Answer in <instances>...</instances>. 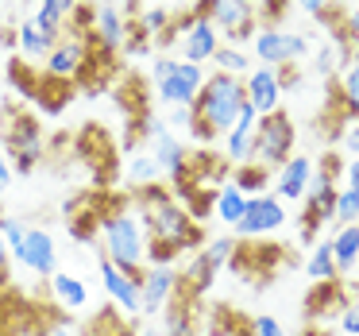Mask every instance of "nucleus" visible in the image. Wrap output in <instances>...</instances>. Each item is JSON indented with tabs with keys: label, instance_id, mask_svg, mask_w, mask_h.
I'll return each mask as SVG.
<instances>
[{
	"label": "nucleus",
	"instance_id": "f257e3e1",
	"mask_svg": "<svg viewBox=\"0 0 359 336\" xmlns=\"http://www.w3.org/2000/svg\"><path fill=\"white\" fill-rule=\"evenodd\" d=\"M135 217L147 228V240L170 243V248H178V251H189V248H197V243H205L201 228L189 217V209L166 186H158V182L147 189H135Z\"/></svg>",
	"mask_w": 359,
	"mask_h": 336
},
{
	"label": "nucleus",
	"instance_id": "f03ea898",
	"mask_svg": "<svg viewBox=\"0 0 359 336\" xmlns=\"http://www.w3.org/2000/svg\"><path fill=\"white\" fill-rule=\"evenodd\" d=\"M248 105V93H243V78H232V74H217L212 70L205 78L201 93L194 101V132L201 143L217 140V135L232 132V124L240 120V109Z\"/></svg>",
	"mask_w": 359,
	"mask_h": 336
},
{
	"label": "nucleus",
	"instance_id": "7ed1b4c3",
	"mask_svg": "<svg viewBox=\"0 0 359 336\" xmlns=\"http://www.w3.org/2000/svg\"><path fill=\"white\" fill-rule=\"evenodd\" d=\"M97 236H101V259H109L112 267L128 274H143L147 271V228L135 217V209H128L124 201L112 205L109 213H101V224H97Z\"/></svg>",
	"mask_w": 359,
	"mask_h": 336
},
{
	"label": "nucleus",
	"instance_id": "20e7f679",
	"mask_svg": "<svg viewBox=\"0 0 359 336\" xmlns=\"http://www.w3.org/2000/svg\"><path fill=\"white\" fill-rule=\"evenodd\" d=\"M205 78H209V70L197 62H186V58L158 55L151 62V86H155V97L166 109H194Z\"/></svg>",
	"mask_w": 359,
	"mask_h": 336
},
{
	"label": "nucleus",
	"instance_id": "39448f33",
	"mask_svg": "<svg viewBox=\"0 0 359 336\" xmlns=\"http://www.w3.org/2000/svg\"><path fill=\"white\" fill-rule=\"evenodd\" d=\"M344 170V163L328 151L325 163H320V170H313V182L309 189H305V213H302V236L305 240H313L317 236V228L325 224V220H336V194H340V186H336V174Z\"/></svg>",
	"mask_w": 359,
	"mask_h": 336
},
{
	"label": "nucleus",
	"instance_id": "423d86ee",
	"mask_svg": "<svg viewBox=\"0 0 359 336\" xmlns=\"http://www.w3.org/2000/svg\"><path fill=\"white\" fill-rule=\"evenodd\" d=\"M294 143H297V128L282 109L271 112V116H259L255 140H251V163L266 166V170H278L294 155Z\"/></svg>",
	"mask_w": 359,
	"mask_h": 336
},
{
	"label": "nucleus",
	"instance_id": "0eeeda50",
	"mask_svg": "<svg viewBox=\"0 0 359 336\" xmlns=\"http://www.w3.org/2000/svg\"><path fill=\"white\" fill-rule=\"evenodd\" d=\"M0 147L8 151L12 170L32 174L35 166L43 163V155H47V140H43L39 120L27 116V112H12V116L4 120V140H0Z\"/></svg>",
	"mask_w": 359,
	"mask_h": 336
},
{
	"label": "nucleus",
	"instance_id": "6e6552de",
	"mask_svg": "<svg viewBox=\"0 0 359 336\" xmlns=\"http://www.w3.org/2000/svg\"><path fill=\"white\" fill-rule=\"evenodd\" d=\"M143 140H147V151L155 155V163L163 166V178H170L174 189L186 186L189 182V155H186V147H182L178 132H174L166 120L147 116L143 120Z\"/></svg>",
	"mask_w": 359,
	"mask_h": 336
},
{
	"label": "nucleus",
	"instance_id": "1a4fd4ad",
	"mask_svg": "<svg viewBox=\"0 0 359 336\" xmlns=\"http://www.w3.org/2000/svg\"><path fill=\"white\" fill-rule=\"evenodd\" d=\"M197 16H209L217 24L220 39L243 47L248 39H255V0H197Z\"/></svg>",
	"mask_w": 359,
	"mask_h": 336
},
{
	"label": "nucleus",
	"instance_id": "9d476101",
	"mask_svg": "<svg viewBox=\"0 0 359 336\" xmlns=\"http://www.w3.org/2000/svg\"><path fill=\"white\" fill-rule=\"evenodd\" d=\"M232 251H236V240L232 236H217V240H209L201 251L194 255V263L182 271V282H178V294L186 290L189 297H205L212 286V278H217L220 267L232 263Z\"/></svg>",
	"mask_w": 359,
	"mask_h": 336
},
{
	"label": "nucleus",
	"instance_id": "9b49d317",
	"mask_svg": "<svg viewBox=\"0 0 359 336\" xmlns=\"http://www.w3.org/2000/svg\"><path fill=\"white\" fill-rule=\"evenodd\" d=\"M251 51L263 66H297L305 55H309V39L302 32H290V27H259L255 39H251Z\"/></svg>",
	"mask_w": 359,
	"mask_h": 336
},
{
	"label": "nucleus",
	"instance_id": "f8f14e48",
	"mask_svg": "<svg viewBox=\"0 0 359 336\" xmlns=\"http://www.w3.org/2000/svg\"><path fill=\"white\" fill-rule=\"evenodd\" d=\"M282 224H286V201H278L274 194H259V197H248L236 236L240 240H259V236L278 232Z\"/></svg>",
	"mask_w": 359,
	"mask_h": 336
},
{
	"label": "nucleus",
	"instance_id": "ddd939ff",
	"mask_svg": "<svg viewBox=\"0 0 359 336\" xmlns=\"http://www.w3.org/2000/svg\"><path fill=\"white\" fill-rule=\"evenodd\" d=\"M89 66V39L78 32H66L62 39L50 47V55L43 58V70H47V78L55 81H74L81 78Z\"/></svg>",
	"mask_w": 359,
	"mask_h": 336
},
{
	"label": "nucleus",
	"instance_id": "4468645a",
	"mask_svg": "<svg viewBox=\"0 0 359 336\" xmlns=\"http://www.w3.org/2000/svg\"><path fill=\"white\" fill-rule=\"evenodd\" d=\"M12 259H16L20 267H27L32 274H39V278H50V274L58 271V243L47 228H27L24 243L12 251Z\"/></svg>",
	"mask_w": 359,
	"mask_h": 336
},
{
	"label": "nucleus",
	"instance_id": "2eb2a0df",
	"mask_svg": "<svg viewBox=\"0 0 359 336\" xmlns=\"http://www.w3.org/2000/svg\"><path fill=\"white\" fill-rule=\"evenodd\" d=\"M243 93H248V105L259 112V116H271V112L282 109V74L278 66H263L255 62V70L243 78Z\"/></svg>",
	"mask_w": 359,
	"mask_h": 336
},
{
	"label": "nucleus",
	"instance_id": "dca6fc26",
	"mask_svg": "<svg viewBox=\"0 0 359 336\" xmlns=\"http://www.w3.org/2000/svg\"><path fill=\"white\" fill-rule=\"evenodd\" d=\"M101 286H104V294L112 297V305H116L120 313H128V317L143 313L140 274H128V271H120V267H112L109 259H101Z\"/></svg>",
	"mask_w": 359,
	"mask_h": 336
},
{
	"label": "nucleus",
	"instance_id": "f3484780",
	"mask_svg": "<svg viewBox=\"0 0 359 336\" xmlns=\"http://www.w3.org/2000/svg\"><path fill=\"white\" fill-rule=\"evenodd\" d=\"M182 271L174 267H147L140 274V294H143V313H163L170 305V297L178 294Z\"/></svg>",
	"mask_w": 359,
	"mask_h": 336
},
{
	"label": "nucleus",
	"instance_id": "a211bd4d",
	"mask_svg": "<svg viewBox=\"0 0 359 336\" xmlns=\"http://www.w3.org/2000/svg\"><path fill=\"white\" fill-rule=\"evenodd\" d=\"M128 35H132V24H128V16L116 8V4H97L93 35H89V39H93L104 55H116V51H124Z\"/></svg>",
	"mask_w": 359,
	"mask_h": 336
},
{
	"label": "nucleus",
	"instance_id": "6ab92c4d",
	"mask_svg": "<svg viewBox=\"0 0 359 336\" xmlns=\"http://www.w3.org/2000/svg\"><path fill=\"white\" fill-rule=\"evenodd\" d=\"M178 47H182V58H186V62L209 66V62H212V55H217V51L224 47V39H220L217 24H212L209 16H197V24L189 27L186 35H178Z\"/></svg>",
	"mask_w": 359,
	"mask_h": 336
},
{
	"label": "nucleus",
	"instance_id": "aec40b11",
	"mask_svg": "<svg viewBox=\"0 0 359 336\" xmlns=\"http://www.w3.org/2000/svg\"><path fill=\"white\" fill-rule=\"evenodd\" d=\"M313 170H317V166H313L309 155H290L286 163L274 170V197H278V201H302L309 182H313Z\"/></svg>",
	"mask_w": 359,
	"mask_h": 336
},
{
	"label": "nucleus",
	"instance_id": "412c9836",
	"mask_svg": "<svg viewBox=\"0 0 359 336\" xmlns=\"http://www.w3.org/2000/svg\"><path fill=\"white\" fill-rule=\"evenodd\" d=\"M255 124H259V112L251 105L240 109V120L232 124V132H224V159L232 166L251 163V140H255Z\"/></svg>",
	"mask_w": 359,
	"mask_h": 336
},
{
	"label": "nucleus",
	"instance_id": "4be33fe9",
	"mask_svg": "<svg viewBox=\"0 0 359 336\" xmlns=\"http://www.w3.org/2000/svg\"><path fill=\"white\" fill-rule=\"evenodd\" d=\"M47 290H50V302L66 313H78L89 305V286L78 278V274H66V271H55L47 278Z\"/></svg>",
	"mask_w": 359,
	"mask_h": 336
},
{
	"label": "nucleus",
	"instance_id": "5701e85b",
	"mask_svg": "<svg viewBox=\"0 0 359 336\" xmlns=\"http://www.w3.org/2000/svg\"><path fill=\"white\" fill-rule=\"evenodd\" d=\"M332 255H336V271L351 274L359 263V224H340L332 236Z\"/></svg>",
	"mask_w": 359,
	"mask_h": 336
},
{
	"label": "nucleus",
	"instance_id": "b1692460",
	"mask_svg": "<svg viewBox=\"0 0 359 336\" xmlns=\"http://www.w3.org/2000/svg\"><path fill=\"white\" fill-rule=\"evenodd\" d=\"M228 182H232L243 197H259L274 186V170H266V166H259V163H243V166H236V174Z\"/></svg>",
	"mask_w": 359,
	"mask_h": 336
},
{
	"label": "nucleus",
	"instance_id": "393cba45",
	"mask_svg": "<svg viewBox=\"0 0 359 336\" xmlns=\"http://www.w3.org/2000/svg\"><path fill=\"white\" fill-rule=\"evenodd\" d=\"M124 178H128V186H132V189H147V186H155V182L163 178V166L155 163L151 151H143V155H128Z\"/></svg>",
	"mask_w": 359,
	"mask_h": 336
},
{
	"label": "nucleus",
	"instance_id": "a878e982",
	"mask_svg": "<svg viewBox=\"0 0 359 336\" xmlns=\"http://www.w3.org/2000/svg\"><path fill=\"white\" fill-rule=\"evenodd\" d=\"M305 274H309L313 282H332V278H340V271H336V255H332V240L313 243V251L305 255Z\"/></svg>",
	"mask_w": 359,
	"mask_h": 336
},
{
	"label": "nucleus",
	"instance_id": "bb28decb",
	"mask_svg": "<svg viewBox=\"0 0 359 336\" xmlns=\"http://www.w3.org/2000/svg\"><path fill=\"white\" fill-rule=\"evenodd\" d=\"M16 47H20L24 58H47L50 47H55V39H47L43 27L35 24V16H32V20H24V24L16 27Z\"/></svg>",
	"mask_w": 359,
	"mask_h": 336
},
{
	"label": "nucleus",
	"instance_id": "cd10ccee",
	"mask_svg": "<svg viewBox=\"0 0 359 336\" xmlns=\"http://www.w3.org/2000/svg\"><path fill=\"white\" fill-rule=\"evenodd\" d=\"M212 70L217 74H232V78H248L251 70H255V62H251L248 58V51L243 47H236V43H224V47L217 51V55H212Z\"/></svg>",
	"mask_w": 359,
	"mask_h": 336
},
{
	"label": "nucleus",
	"instance_id": "c85d7f7f",
	"mask_svg": "<svg viewBox=\"0 0 359 336\" xmlns=\"http://www.w3.org/2000/svg\"><path fill=\"white\" fill-rule=\"evenodd\" d=\"M243 205H248V197L240 194V189L232 186V182H224V186L217 189V197H212V209H217V220L220 224H240L243 217Z\"/></svg>",
	"mask_w": 359,
	"mask_h": 336
},
{
	"label": "nucleus",
	"instance_id": "c756f323",
	"mask_svg": "<svg viewBox=\"0 0 359 336\" xmlns=\"http://www.w3.org/2000/svg\"><path fill=\"white\" fill-rule=\"evenodd\" d=\"M336 89H340L344 116H348V120H359V55L340 70V81H336Z\"/></svg>",
	"mask_w": 359,
	"mask_h": 336
},
{
	"label": "nucleus",
	"instance_id": "7c9ffc66",
	"mask_svg": "<svg viewBox=\"0 0 359 336\" xmlns=\"http://www.w3.org/2000/svg\"><path fill=\"white\" fill-rule=\"evenodd\" d=\"M170 12H166V8H143L140 12V24H135V32H140L143 35V39H158V43H163L166 39V32H170Z\"/></svg>",
	"mask_w": 359,
	"mask_h": 336
},
{
	"label": "nucleus",
	"instance_id": "2f4dec72",
	"mask_svg": "<svg viewBox=\"0 0 359 336\" xmlns=\"http://www.w3.org/2000/svg\"><path fill=\"white\" fill-rule=\"evenodd\" d=\"M336 224H359V194L351 186L336 194Z\"/></svg>",
	"mask_w": 359,
	"mask_h": 336
},
{
	"label": "nucleus",
	"instance_id": "473e14b6",
	"mask_svg": "<svg viewBox=\"0 0 359 336\" xmlns=\"http://www.w3.org/2000/svg\"><path fill=\"white\" fill-rule=\"evenodd\" d=\"M248 336H290L282 321H274L271 313H259V317L248 321Z\"/></svg>",
	"mask_w": 359,
	"mask_h": 336
},
{
	"label": "nucleus",
	"instance_id": "72a5a7b5",
	"mask_svg": "<svg viewBox=\"0 0 359 336\" xmlns=\"http://www.w3.org/2000/svg\"><path fill=\"white\" fill-rule=\"evenodd\" d=\"M0 232H4V240H8V248L16 251L20 243H24V232H27V224L20 217H12V213H4L0 217Z\"/></svg>",
	"mask_w": 359,
	"mask_h": 336
},
{
	"label": "nucleus",
	"instance_id": "f704fd0d",
	"mask_svg": "<svg viewBox=\"0 0 359 336\" xmlns=\"http://www.w3.org/2000/svg\"><path fill=\"white\" fill-rule=\"evenodd\" d=\"M336 325H340V336H359V302H348L340 313H336Z\"/></svg>",
	"mask_w": 359,
	"mask_h": 336
},
{
	"label": "nucleus",
	"instance_id": "c9c22d12",
	"mask_svg": "<svg viewBox=\"0 0 359 336\" xmlns=\"http://www.w3.org/2000/svg\"><path fill=\"white\" fill-rule=\"evenodd\" d=\"M12 248H8V240H4V232H0V286H8V278H12Z\"/></svg>",
	"mask_w": 359,
	"mask_h": 336
},
{
	"label": "nucleus",
	"instance_id": "e433bc0d",
	"mask_svg": "<svg viewBox=\"0 0 359 336\" xmlns=\"http://www.w3.org/2000/svg\"><path fill=\"white\" fill-rule=\"evenodd\" d=\"M336 4H340V0H297V8L305 12V16H325L328 8H336Z\"/></svg>",
	"mask_w": 359,
	"mask_h": 336
},
{
	"label": "nucleus",
	"instance_id": "4c0bfd02",
	"mask_svg": "<svg viewBox=\"0 0 359 336\" xmlns=\"http://www.w3.org/2000/svg\"><path fill=\"white\" fill-rule=\"evenodd\" d=\"M12 178H16V170H12V159H8V151L0 147V194L12 186Z\"/></svg>",
	"mask_w": 359,
	"mask_h": 336
},
{
	"label": "nucleus",
	"instance_id": "58836bf2",
	"mask_svg": "<svg viewBox=\"0 0 359 336\" xmlns=\"http://www.w3.org/2000/svg\"><path fill=\"white\" fill-rule=\"evenodd\" d=\"M344 147H348L351 159H359V120L348 128V132H344Z\"/></svg>",
	"mask_w": 359,
	"mask_h": 336
},
{
	"label": "nucleus",
	"instance_id": "ea45409f",
	"mask_svg": "<svg viewBox=\"0 0 359 336\" xmlns=\"http://www.w3.org/2000/svg\"><path fill=\"white\" fill-rule=\"evenodd\" d=\"M43 4H50V8H55V12H62V16H66V20H70V12H74V8H78L81 0H43Z\"/></svg>",
	"mask_w": 359,
	"mask_h": 336
},
{
	"label": "nucleus",
	"instance_id": "a19ab883",
	"mask_svg": "<svg viewBox=\"0 0 359 336\" xmlns=\"http://www.w3.org/2000/svg\"><path fill=\"white\" fill-rule=\"evenodd\" d=\"M348 32H351V39L359 43V8H355V12H351V16H348Z\"/></svg>",
	"mask_w": 359,
	"mask_h": 336
},
{
	"label": "nucleus",
	"instance_id": "79ce46f5",
	"mask_svg": "<svg viewBox=\"0 0 359 336\" xmlns=\"http://www.w3.org/2000/svg\"><path fill=\"white\" fill-rule=\"evenodd\" d=\"M47 336H74V328H66V325H50V328H47Z\"/></svg>",
	"mask_w": 359,
	"mask_h": 336
},
{
	"label": "nucleus",
	"instance_id": "37998d69",
	"mask_svg": "<svg viewBox=\"0 0 359 336\" xmlns=\"http://www.w3.org/2000/svg\"><path fill=\"white\" fill-rule=\"evenodd\" d=\"M140 336H163V332H155V328H147V332H140Z\"/></svg>",
	"mask_w": 359,
	"mask_h": 336
},
{
	"label": "nucleus",
	"instance_id": "c03bdc74",
	"mask_svg": "<svg viewBox=\"0 0 359 336\" xmlns=\"http://www.w3.org/2000/svg\"><path fill=\"white\" fill-rule=\"evenodd\" d=\"M309 336H336V332H309Z\"/></svg>",
	"mask_w": 359,
	"mask_h": 336
},
{
	"label": "nucleus",
	"instance_id": "a18cd8bd",
	"mask_svg": "<svg viewBox=\"0 0 359 336\" xmlns=\"http://www.w3.org/2000/svg\"><path fill=\"white\" fill-rule=\"evenodd\" d=\"M0 140H4V120H0Z\"/></svg>",
	"mask_w": 359,
	"mask_h": 336
},
{
	"label": "nucleus",
	"instance_id": "49530a36",
	"mask_svg": "<svg viewBox=\"0 0 359 336\" xmlns=\"http://www.w3.org/2000/svg\"><path fill=\"white\" fill-rule=\"evenodd\" d=\"M32 4H43V0H32Z\"/></svg>",
	"mask_w": 359,
	"mask_h": 336
},
{
	"label": "nucleus",
	"instance_id": "de8ad7c7",
	"mask_svg": "<svg viewBox=\"0 0 359 336\" xmlns=\"http://www.w3.org/2000/svg\"><path fill=\"white\" fill-rule=\"evenodd\" d=\"M355 194H359V186H355Z\"/></svg>",
	"mask_w": 359,
	"mask_h": 336
}]
</instances>
